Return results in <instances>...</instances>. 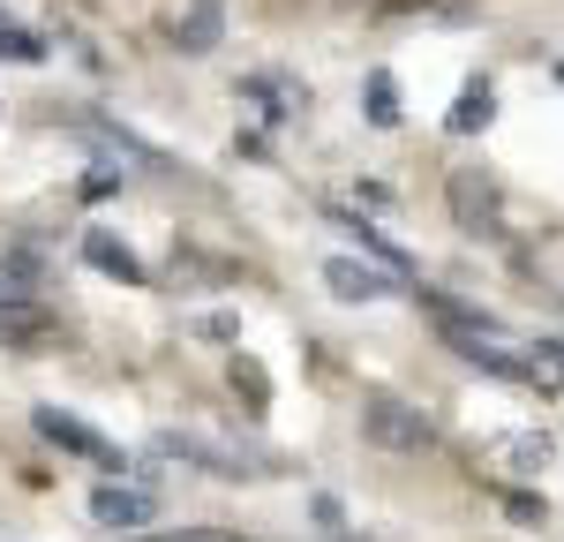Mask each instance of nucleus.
Returning <instances> with one entry per match:
<instances>
[{
    "mask_svg": "<svg viewBox=\"0 0 564 542\" xmlns=\"http://www.w3.org/2000/svg\"><path fill=\"white\" fill-rule=\"evenodd\" d=\"M361 437L377 452H430L436 422L414 400H399V392H369V400H361Z\"/></svg>",
    "mask_w": 564,
    "mask_h": 542,
    "instance_id": "f257e3e1",
    "label": "nucleus"
},
{
    "mask_svg": "<svg viewBox=\"0 0 564 542\" xmlns=\"http://www.w3.org/2000/svg\"><path fill=\"white\" fill-rule=\"evenodd\" d=\"M39 437L61 445V452H76V459H98V467H129V452H113L84 414H61V406H39Z\"/></svg>",
    "mask_w": 564,
    "mask_h": 542,
    "instance_id": "f03ea898",
    "label": "nucleus"
},
{
    "mask_svg": "<svg viewBox=\"0 0 564 542\" xmlns=\"http://www.w3.org/2000/svg\"><path fill=\"white\" fill-rule=\"evenodd\" d=\"M324 286H332L339 302H391L406 279L384 271V264H361V257H332V264H324Z\"/></svg>",
    "mask_w": 564,
    "mask_h": 542,
    "instance_id": "7ed1b4c3",
    "label": "nucleus"
},
{
    "mask_svg": "<svg viewBox=\"0 0 564 542\" xmlns=\"http://www.w3.org/2000/svg\"><path fill=\"white\" fill-rule=\"evenodd\" d=\"M159 452L166 459H188V467H212V475H257L263 467V459H249V452H234V445H212L196 430H159Z\"/></svg>",
    "mask_w": 564,
    "mask_h": 542,
    "instance_id": "20e7f679",
    "label": "nucleus"
},
{
    "mask_svg": "<svg viewBox=\"0 0 564 542\" xmlns=\"http://www.w3.org/2000/svg\"><path fill=\"white\" fill-rule=\"evenodd\" d=\"M90 520H106V528H151L159 520V490L106 483V490H90Z\"/></svg>",
    "mask_w": 564,
    "mask_h": 542,
    "instance_id": "39448f33",
    "label": "nucleus"
},
{
    "mask_svg": "<svg viewBox=\"0 0 564 542\" xmlns=\"http://www.w3.org/2000/svg\"><path fill=\"white\" fill-rule=\"evenodd\" d=\"M84 264L106 271V279H121V286H143V257H135L121 234H106V226H90V234H84Z\"/></svg>",
    "mask_w": 564,
    "mask_h": 542,
    "instance_id": "423d86ee",
    "label": "nucleus"
},
{
    "mask_svg": "<svg viewBox=\"0 0 564 542\" xmlns=\"http://www.w3.org/2000/svg\"><path fill=\"white\" fill-rule=\"evenodd\" d=\"M489 121H497V90H489V84L475 76V84H467L459 98H452V113H444V129H452V136H481Z\"/></svg>",
    "mask_w": 564,
    "mask_h": 542,
    "instance_id": "0eeeda50",
    "label": "nucleus"
},
{
    "mask_svg": "<svg viewBox=\"0 0 564 542\" xmlns=\"http://www.w3.org/2000/svg\"><path fill=\"white\" fill-rule=\"evenodd\" d=\"M218 31H226L218 0H188V15H174V45H181V53H212Z\"/></svg>",
    "mask_w": 564,
    "mask_h": 542,
    "instance_id": "6e6552de",
    "label": "nucleus"
},
{
    "mask_svg": "<svg viewBox=\"0 0 564 542\" xmlns=\"http://www.w3.org/2000/svg\"><path fill=\"white\" fill-rule=\"evenodd\" d=\"M332 219H339V226H347V234H354V241H361V257H369V264L399 271V279L414 271V257H406V249H391V241H384V234H377V226H361V219H354V212H347V204H332Z\"/></svg>",
    "mask_w": 564,
    "mask_h": 542,
    "instance_id": "1a4fd4ad",
    "label": "nucleus"
},
{
    "mask_svg": "<svg viewBox=\"0 0 564 542\" xmlns=\"http://www.w3.org/2000/svg\"><path fill=\"white\" fill-rule=\"evenodd\" d=\"M84 143H98V151H106V159H121V166H159V151H151V143H135L129 129H113V121H84Z\"/></svg>",
    "mask_w": 564,
    "mask_h": 542,
    "instance_id": "9d476101",
    "label": "nucleus"
},
{
    "mask_svg": "<svg viewBox=\"0 0 564 542\" xmlns=\"http://www.w3.org/2000/svg\"><path fill=\"white\" fill-rule=\"evenodd\" d=\"M241 90H249V98H263L279 121H286V113H308V84H294V76H249Z\"/></svg>",
    "mask_w": 564,
    "mask_h": 542,
    "instance_id": "9b49d317",
    "label": "nucleus"
},
{
    "mask_svg": "<svg viewBox=\"0 0 564 542\" xmlns=\"http://www.w3.org/2000/svg\"><path fill=\"white\" fill-rule=\"evenodd\" d=\"M361 106H369V129H399V84H391V68L361 76Z\"/></svg>",
    "mask_w": 564,
    "mask_h": 542,
    "instance_id": "f8f14e48",
    "label": "nucleus"
},
{
    "mask_svg": "<svg viewBox=\"0 0 564 542\" xmlns=\"http://www.w3.org/2000/svg\"><path fill=\"white\" fill-rule=\"evenodd\" d=\"M39 324H45V310L31 302V294H15V286L0 279V339H31Z\"/></svg>",
    "mask_w": 564,
    "mask_h": 542,
    "instance_id": "ddd939ff",
    "label": "nucleus"
},
{
    "mask_svg": "<svg viewBox=\"0 0 564 542\" xmlns=\"http://www.w3.org/2000/svg\"><path fill=\"white\" fill-rule=\"evenodd\" d=\"M452 212H459L467 226H481L489 212H497V196H489V181H481V174H459V181H452Z\"/></svg>",
    "mask_w": 564,
    "mask_h": 542,
    "instance_id": "4468645a",
    "label": "nucleus"
},
{
    "mask_svg": "<svg viewBox=\"0 0 564 542\" xmlns=\"http://www.w3.org/2000/svg\"><path fill=\"white\" fill-rule=\"evenodd\" d=\"M0 53H8V61H45V39L15 31V23H0Z\"/></svg>",
    "mask_w": 564,
    "mask_h": 542,
    "instance_id": "2eb2a0df",
    "label": "nucleus"
},
{
    "mask_svg": "<svg viewBox=\"0 0 564 542\" xmlns=\"http://www.w3.org/2000/svg\"><path fill=\"white\" fill-rule=\"evenodd\" d=\"M76 196H90V204H106V196H121V174H113V166H90Z\"/></svg>",
    "mask_w": 564,
    "mask_h": 542,
    "instance_id": "dca6fc26",
    "label": "nucleus"
},
{
    "mask_svg": "<svg viewBox=\"0 0 564 542\" xmlns=\"http://www.w3.org/2000/svg\"><path fill=\"white\" fill-rule=\"evenodd\" d=\"M505 512H512V520H542V497H527V490H512V497H505Z\"/></svg>",
    "mask_w": 564,
    "mask_h": 542,
    "instance_id": "f3484780",
    "label": "nucleus"
},
{
    "mask_svg": "<svg viewBox=\"0 0 564 542\" xmlns=\"http://www.w3.org/2000/svg\"><path fill=\"white\" fill-rule=\"evenodd\" d=\"M512 459H520V467H542V459H550V437H527V445L512 452Z\"/></svg>",
    "mask_w": 564,
    "mask_h": 542,
    "instance_id": "a211bd4d",
    "label": "nucleus"
},
{
    "mask_svg": "<svg viewBox=\"0 0 564 542\" xmlns=\"http://www.w3.org/2000/svg\"><path fill=\"white\" fill-rule=\"evenodd\" d=\"M166 542H249V535H212V528H188V535H166Z\"/></svg>",
    "mask_w": 564,
    "mask_h": 542,
    "instance_id": "6ab92c4d",
    "label": "nucleus"
}]
</instances>
